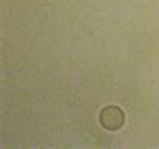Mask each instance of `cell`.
Instances as JSON below:
<instances>
[{"mask_svg":"<svg viewBox=\"0 0 159 149\" xmlns=\"http://www.w3.org/2000/svg\"><path fill=\"white\" fill-rule=\"evenodd\" d=\"M124 122V114L119 107L109 106L101 112V124L107 129H119Z\"/></svg>","mask_w":159,"mask_h":149,"instance_id":"6da1fadb","label":"cell"}]
</instances>
